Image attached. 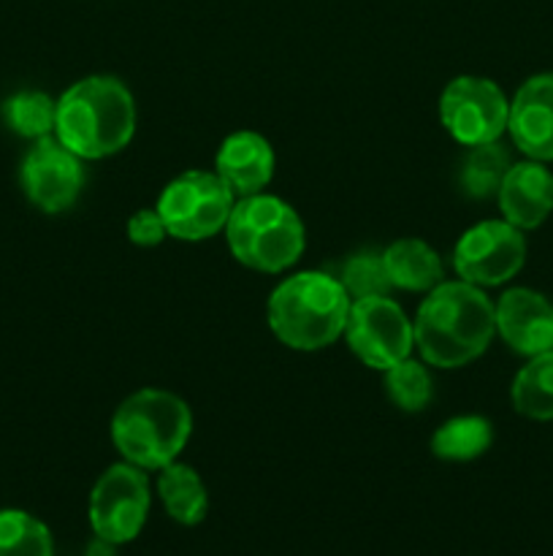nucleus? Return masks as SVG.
<instances>
[{"label":"nucleus","instance_id":"nucleus-23","mask_svg":"<svg viewBox=\"0 0 553 556\" xmlns=\"http://www.w3.org/2000/svg\"><path fill=\"white\" fill-rule=\"evenodd\" d=\"M385 391L399 410L421 413L432 402V375L423 367V362L404 358V362L385 369Z\"/></svg>","mask_w":553,"mask_h":556},{"label":"nucleus","instance_id":"nucleus-19","mask_svg":"<svg viewBox=\"0 0 553 556\" xmlns=\"http://www.w3.org/2000/svg\"><path fill=\"white\" fill-rule=\"evenodd\" d=\"M493 443V427L483 416H455L432 434V451L442 462H472Z\"/></svg>","mask_w":553,"mask_h":556},{"label":"nucleus","instance_id":"nucleus-12","mask_svg":"<svg viewBox=\"0 0 553 556\" xmlns=\"http://www.w3.org/2000/svg\"><path fill=\"white\" fill-rule=\"evenodd\" d=\"M497 334L520 356L553 348V304L531 288H510L493 304Z\"/></svg>","mask_w":553,"mask_h":556},{"label":"nucleus","instance_id":"nucleus-11","mask_svg":"<svg viewBox=\"0 0 553 556\" xmlns=\"http://www.w3.org/2000/svg\"><path fill=\"white\" fill-rule=\"evenodd\" d=\"M20 182L27 201L47 215L70 210L85 185L81 157L74 155L54 136L33 141L20 166Z\"/></svg>","mask_w":553,"mask_h":556},{"label":"nucleus","instance_id":"nucleus-6","mask_svg":"<svg viewBox=\"0 0 553 556\" xmlns=\"http://www.w3.org/2000/svg\"><path fill=\"white\" fill-rule=\"evenodd\" d=\"M155 210L163 217L168 237L182 242H204L226 231L233 210V193L217 174L184 172L163 188Z\"/></svg>","mask_w":553,"mask_h":556},{"label":"nucleus","instance_id":"nucleus-20","mask_svg":"<svg viewBox=\"0 0 553 556\" xmlns=\"http://www.w3.org/2000/svg\"><path fill=\"white\" fill-rule=\"evenodd\" d=\"M510 166H513V161H510L507 147H502L499 141H486V144L470 147L459 172L461 190L470 199H491V195L499 193V185H502Z\"/></svg>","mask_w":553,"mask_h":556},{"label":"nucleus","instance_id":"nucleus-24","mask_svg":"<svg viewBox=\"0 0 553 556\" xmlns=\"http://www.w3.org/2000/svg\"><path fill=\"white\" fill-rule=\"evenodd\" d=\"M342 286H345L350 299H369V296H388L390 280L385 275L383 255L358 253L345 261L342 266Z\"/></svg>","mask_w":553,"mask_h":556},{"label":"nucleus","instance_id":"nucleus-13","mask_svg":"<svg viewBox=\"0 0 553 556\" xmlns=\"http://www.w3.org/2000/svg\"><path fill=\"white\" fill-rule=\"evenodd\" d=\"M507 134L526 157L553 161V74H537L510 101Z\"/></svg>","mask_w":553,"mask_h":556},{"label":"nucleus","instance_id":"nucleus-7","mask_svg":"<svg viewBox=\"0 0 553 556\" xmlns=\"http://www.w3.org/2000/svg\"><path fill=\"white\" fill-rule=\"evenodd\" d=\"M150 481L141 467L117 462L95 481L90 492V527L101 541L123 546L141 535L150 516Z\"/></svg>","mask_w":553,"mask_h":556},{"label":"nucleus","instance_id":"nucleus-25","mask_svg":"<svg viewBox=\"0 0 553 556\" xmlns=\"http://www.w3.org/2000/svg\"><path fill=\"white\" fill-rule=\"evenodd\" d=\"M166 237L168 231L163 226V217L157 215V210H139L130 215L128 239L133 244H139V248H155Z\"/></svg>","mask_w":553,"mask_h":556},{"label":"nucleus","instance_id":"nucleus-1","mask_svg":"<svg viewBox=\"0 0 553 556\" xmlns=\"http://www.w3.org/2000/svg\"><path fill=\"white\" fill-rule=\"evenodd\" d=\"M415 348L423 364L459 369L480 358L497 334L491 299L464 280H442L417 307Z\"/></svg>","mask_w":553,"mask_h":556},{"label":"nucleus","instance_id":"nucleus-14","mask_svg":"<svg viewBox=\"0 0 553 556\" xmlns=\"http://www.w3.org/2000/svg\"><path fill=\"white\" fill-rule=\"evenodd\" d=\"M499 210L510 226L520 231L540 228L553 212V174L540 161H520L510 166L499 185Z\"/></svg>","mask_w":553,"mask_h":556},{"label":"nucleus","instance_id":"nucleus-3","mask_svg":"<svg viewBox=\"0 0 553 556\" xmlns=\"http://www.w3.org/2000/svg\"><path fill=\"white\" fill-rule=\"evenodd\" d=\"M352 299L325 271H298L271 291L266 318L276 340L293 351L312 353L345 334Z\"/></svg>","mask_w":553,"mask_h":556},{"label":"nucleus","instance_id":"nucleus-2","mask_svg":"<svg viewBox=\"0 0 553 556\" xmlns=\"http://www.w3.org/2000/svg\"><path fill=\"white\" fill-rule=\"evenodd\" d=\"M136 130V103L128 87L114 76H85L60 96L54 139L81 161L117 155Z\"/></svg>","mask_w":553,"mask_h":556},{"label":"nucleus","instance_id":"nucleus-9","mask_svg":"<svg viewBox=\"0 0 553 556\" xmlns=\"http://www.w3.org/2000/svg\"><path fill=\"white\" fill-rule=\"evenodd\" d=\"M526 264L524 231L507 220H483L466 228L453 248L459 280L477 288H497L513 280Z\"/></svg>","mask_w":553,"mask_h":556},{"label":"nucleus","instance_id":"nucleus-5","mask_svg":"<svg viewBox=\"0 0 553 556\" xmlns=\"http://www.w3.org/2000/svg\"><path fill=\"white\" fill-rule=\"evenodd\" d=\"M226 239L239 264L263 275L291 269L307 248V231L298 212L287 201L266 193L244 195L233 204Z\"/></svg>","mask_w":553,"mask_h":556},{"label":"nucleus","instance_id":"nucleus-18","mask_svg":"<svg viewBox=\"0 0 553 556\" xmlns=\"http://www.w3.org/2000/svg\"><path fill=\"white\" fill-rule=\"evenodd\" d=\"M515 413L531 421H553V348L531 356L510 389Z\"/></svg>","mask_w":553,"mask_h":556},{"label":"nucleus","instance_id":"nucleus-10","mask_svg":"<svg viewBox=\"0 0 553 556\" xmlns=\"http://www.w3.org/2000/svg\"><path fill=\"white\" fill-rule=\"evenodd\" d=\"M439 119L464 147L499 141L507 130L510 101L497 81L483 76H455L439 98Z\"/></svg>","mask_w":553,"mask_h":556},{"label":"nucleus","instance_id":"nucleus-8","mask_svg":"<svg viewBox=\"0 0 553 556\" xmlns=\"http://www.w3.org/2000/svg\"><path fill=\"white\" fill-rule=\"evenodd\" d=\"M345 337L358 362L380 372L410 358L415 348L412 320L390 296L352 299Z\"/></svg>","mask_w":553,"mask_h":556},{"label":"nucleus","instance_id":"nucleus-15","mask_svg":"<svg viewBox=\"0 0 553 556\" xmlns=\"http://www.w3.org/2000/svg\"><path fill=\"white\" fill-rule=\"evenodd\" d=\"M215 168L233 195H255L274 177V150L255 130H236L217 150Z\"/></svg>","mask_w":553,"mask_h":556},{"label":"nucleus","instance_id":"nucleus-4","mask_svg":"<svg viewBox=\"0 0 553 556\" xmlns=\"http://www.w3.org/2000/svg\"><path fill=\"white\" fill-rule=\"evenodd\" d=\"M193 413L188 402L163 389H141L114 410L112 443L123 462L141 470H163L188 445Z\"/></svg>","mask_w":553,"mask_h":556},{"label":"nucleus","instance_id":"nucleus-26","mask_svg":"<svg viewBox=\"0 0 553 556\" xmlns=\"http://www.w3.org/2000/svg\"><path fill=\"white\" fill-rule=\"evenodd\" d=\"M114 543H106V541H101V538H95V543H92L90 546V554L87 556H114Z\"/></svg>","mask_w":553,"mask_h":556},{"label":"nucleus","instance_id":"nucleus-17","mask_svg":"<svg viewBox=\"0 0 553 556\" xmlns=\"http://www.w3.org/2000/svg\"><path fill=\"white\" fill-rule=\"evenodd\" d=\"M157 472V494L166 514L182 527H198L209 514V492L198 472L182 462H171Z\"/></svg>","mask_w":553,"mask_h":556},{"label":"nucleus","instance_id":"nucleus-22","mask_svg":"<svg viewBox=\"0 0 553 556\" xmlns=\"http://www.w3.org/2000/svg\"><path fill=\"white\" fill-rule=\"evenodd\" d=\"M54 114H57V101L38 90H22L11 96L3 106L5 125L22 139L38 141L43 136L54 134Z\"/></svg>","mask_w":553,"mask_h":556},{"label":"nucleus","instance_id":"nucleus-16","mask_svg":"<svg viewBox=\"0 0 553 556\" xmlns=\"http://www.w3.org/2000/svg\"><path fill=\"white\" fill-rule=\"evenodd\" d=\"M390 288L410 293H428L445 280L442 258L423 239H396L383 253Z\"/></svg>","mask_w":553,"mask_h":556},{"label":"nucleus","instance_id":"nucleus-21","mask_svg":"<svg viewBox=\"0 0 553 556\" xmlns=\"http://www.w3.org/2000/svg\"><path fill=\"white\" fill-rule=\"evenodd\" d=\"M0 556H54L52 532L27 510H0Z\"/></svg>","mask_w":553,"mask_h":556}]
</instances>
